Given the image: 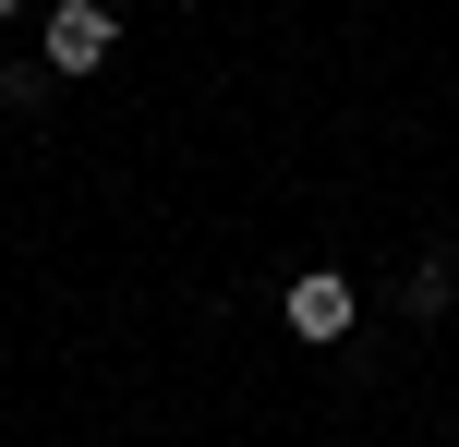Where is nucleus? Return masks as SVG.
<instances>
[{"mask_svg":"<svg viewBox=\"0 0 459 447\" xmlns=\"http://www.w3.org/2000/svg\"><path fill=\"white\" fill-rule=\"evenodd\" d=\"M278 327H290V339H302V351H339V339H351V327H363V290H351V279H339V266H302V279H290V290H278Z\"/></svg>","mask_w":459,"mask_h":447,"instance_id":"1","label":"nucleus"},{"mask_svg":"<svg viewBox=\"0 0 459 447\" xmlns=\"http://www.w3.org/2000/svg\"><path fill=\"white\" fill-rule=\"evenodd\" d=\"M109 48H121V13H109V0H48V13H37V61L48 73H97Z\"/></svg>","mask_w":459,"mask_h":447,"instance_id":"2","label":"nucleus"},{"mask_svg":"<svg viewBox=\"0 0 459 447\" xmlns=\"http://www.w3.org/2000/svg\"><path fill=\"white\" fill-rule=\"evenodd\" d=\"M447 290H459V279H447V254H423L411 279H399V303H411V314H447Z\"/></svg>","mask_w":459,"mask_h":447,"instance_id":"3","label":"nucleus"},{"mask_svg":"<svg viewBox=\"0 0 459 447\" xmlns=\"http://www.w3.org/2000/svg\"><path fill=\"white\" fill-rule=\"evenodd\" d=\"M37 97H48V61H13V73H0V109H37Z\"/></svg>","mask_w":459,"mask_h":447,"instance_id":"4","label":"nucleus"},{"mask_svg":"<svg viewBox=\"0 0 459 447\" xmlns=\"http://www.w3.org/2000/svg\"><path fill=\"white\" fill-rule=\"evenodd\" d=\"M13 13H24V0H0V24H13Z\"/></svg>","mask_w":459,"mask_h":447,"instance_id":"5","label":"nucleus"}]
</instances>
